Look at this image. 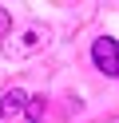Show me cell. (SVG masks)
<instances>
[{
  "label": "cell",
  "mask_w": 119,
  "mask_h": 123,
  "mask_svg": "<svg viewBox=\"0 0 119 123\" xmlns=\"http://www.w3.org/2000/svg\"><path fill=\"white\" fill-rule=\"evenodd\" d=\"M91 60H95V68H99L103 75L119 80V40H111V36H99V40L91 44Z\"/></svg>",
  "instance_id": "1"
},
{
  "label": "cell",
  "mask_w": 119,
  "mask_h": 123,
  "mask_svg": "<svg viewBox=\"0 0 119 123\" xmlns=\"http://www.w3.org/2000/svg\"><path fill=\"white\" fill-rule=\"evenodd\" d=\"M44 40H48V32H44V28H28V32L20 36V44H8V56H28V52L44 48Z\"/></svg>",
  "instance_id": "2"
},
{
  "label": "cell",
  "mask_w": 119,
  "mask_h": 123,
  "mask_svg": "<svg viewBox=\"0 0 119 123\" xmlns=\"http://www.w3.org/2000/svg\"><path fill=\"white\" fill-rule=\"evenodd\" d=\"M24 107H28V95H24L20 87L4 91V95H0V119H8V115H24Z\"/></svg>",
  "instance_id": "3"
},
{
  "label": "cell",
  "mask_w": 119,
  "mask_h": 123,
  "mask_svg": "<svg viewBox=\"0 0 119 123\" xmlns=\"http://www.w3.org/2000/svg\"><path fill=\"white\" fill-rule=\"evenodd\" d=\"M44 115H48V95H32L28 107H24V119H28V123H40Z\"/></svg>",
  "instance_id": "4"
},
{
  "label": "cell",
  "mask_w": 119,
  "mask_h": 123,
  "mask_svg": "<svg viewBox=\"0 0 119 123\" xmlns=\"http://www.w3.org/2000/svg\"><path fill=\"white\" fill-rule=\"evenodd\" d=\"M8 28H12V16H8V8H0V40L8 36Z\"/></svg>",
  "instance_id": "5"
}]
</instances>
